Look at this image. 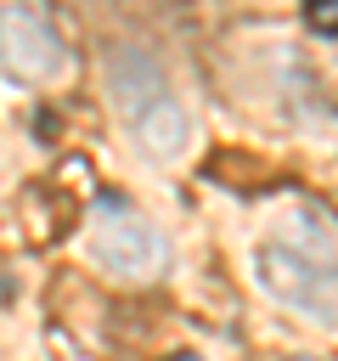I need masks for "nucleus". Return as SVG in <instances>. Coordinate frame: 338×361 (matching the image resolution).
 I'll list each match as a JSON object with an SVG mask.
<instances>
[{"instance_id":"f257e3e1","label":"nucleus","mask_w":338,"mask_h":361,"mask_svg":"<svg viewBox=\"0 0 338 361\" xmlns=\"http://www.w3.org/2000/svg\"><path fill=\"white\" fill-rule=\"evenodd\" d=\"M107 90H113V107L124 113L130 135H135L146 152L175 158V152L186 147L192 118H186L180 96L169 90L163 68H158V62H152L141 45H118V51L107 56Z\"/></svg>"},{"instance_id":"f03ea898","label":"nucleus","mask_w":338,"mask_h":361,"mask_svg":"<svg viewBox=\"0 0 338 361\" xmlns=\"http://www.w3.org/2000/svg\"><path fill=\"white\" fill-rule=\"evenodd\" d=\"M259 282L270 299H282L287 310L338 327V259L315 243H265L259 248Z\"/></svg>"},{"instance_id":"7ed1b4c3","label":"nucleus","mask_w":338,"mask_h":361,"mask_svg":"<svg viewBox=\"0 0 338 361\" xmlns=\"http://www.w3.org/2000/svg\"><path fill=\"white\" fill-rule=\"evenodd\" d=\"M90 248H96V259H101L113 276H124V282L158 276V271H163V259H169V243H163V231H158L146 214H135L130 203H118V197L96 209Z\"/></svg>"},{"instance_id":"20e7f679","label":"nucleus","mask_w":338,"mask_h":361,"mask_svg":"<svg viewBox=\"0 0 338 361\" xmlns=\"http://www.w3.org/2000/svg\"><path fill=\"white\" fill-rule=\"evenodd\" d=\"M0 62L17 73V79H56L62 73V39L56 28L39 17V11H23V6H0Z\"/></svg>"},{"instance_id":"39448f33","label":"nucleus","mask_w":338,"mask_h":361,"mask_svg":"<svg viewBox=\"0 0 338 361\" xmlns=\"http://www.w3.org/2000/svg\"><path fill=\"white\" fill-rule=\"evenodd\" d=\"M304 23L315 34H338V0H304Z\"/></svg>"}]
</instances>
